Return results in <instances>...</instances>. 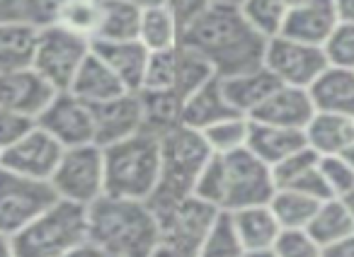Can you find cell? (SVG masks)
<instances>
[{
	"mask_svg": "<svg viewBox=\"0 0 354 257\" xmlns=\"http://www.w3.org/2000/svg\"><path fill=\"white\" fill-rule=\"evenodd\" d=\"M267 41L270 37L252 25L243 8L218 3L183 27L180 35V44L202 54L218 78L265 66Z\"/></svg>",
	"mask_w": 354,
	"mask_h": 257,
	"instance_id": "cell-1",
	"label": "cell"
},
{
	"mask_svg": "<svg viewBox=\"0 0 354 257\" xmlns=\"http://www.w3.org/2000/svg\"><path fill=\"white\" fill-rule=\"evenodd\" d=\"M158 236V213L143 199L102 194L88 207V240L114 257H153Z\"/></svg>",
	"mask_w": 354,
	"mask_h": 257,
	"instance_id": "cell-2",
	"label": "cell"
},
{
	"mask_svg": "<svg viewBox=\"0 0 354 257\" xmlns=\"http://www.w3.org/2000/svg\"><path fill=\"white\" fill-rule=\"evenodd\" d=\"M212 155L204 136L194 128L180 124L160 134V175L156 189L148 197L153 211L160 213L187 197H194L199 173Z\"/></svg>",
	"mask_w": 354,
	"mask_h": 257,
	"instance_id": "cell-3",
	"label": "cell"
},
{
	"mask_svg": "<svg viewBox=\"0 0 354 257\" xmlns=\"http://www.w3.org/2000/svg\"><path fill=\"white\" fill-rule=\"evenodd\" d=\"M102 153L104 194L148 202L160 175V136L138 131L129 139L104 146Z\"/></svg>",
	"mask_w": 354,
	"mask_h": 257,
	"instance_id": "cell-4",
	"label": "cell"
},
{
	"mask_svg": "<svg viewBox=\"0 0 354 257\" xmlns=\"http://www.w3.org/2000/svg\"><path fill=\"white\" fill-rule=\"evenodd\" d=\"M88 240V207L59 199L12 236L17 257H66Z\"/></svg>",
	"mask_w": 354,
	"mask_h": 257,
	"instance_id": "cell-5",
	"label": "cell"
},
{
	"mask_svg": "<svg viewBox=\"0 0 354 257\" xmlns=\"http://www.w3.org/2000/svg\"><path fill=\"white\" fill-rule=\"evenodd\" d=\"M216 216L218 209L197 197H187L185 202L160 211V236L153 257H197Z\"/></svg>",
	"mask_w": 354,
	"mask_h": 257,
	"instance_id": "cell-6",
	"label": "cell"
},
{
	"mask_svg": "<svg viewBox=\"0 0 354 257\" xmlns=\"http://www.w3.org/2000/svg\"><path fill=\"white\" fill-rule=\"evenodd\" d=\"M56 197L80 207H90L104 194V153L97 144L64 149L51 175Z\"/></svg>",
	"mask_w": 354,
	"mask_h": 257,
	"instance_id": "cell-7",
	"label": "cell"
},
{
	"mask_svg": "<svg viewBox=\"0 0 354 257\" xmlns=\"http://www.w3.org/2000/svg\"><path fill=\"white\" fill-rule=\"evenodd\" d=\"M93 54V41L61 25L39 30L32 68L54 90H68L85 59Z\"/></svg>",
	"mask_w": 354,
	"mask_h": 257,
	"instance_id": "cell-8",
	"label": "cell"
},
{
	"mask_svg": "<svg viewBox=\"0 0 354 257\" xmlns=\"http://www.w3.org/2000/svg\"><path fill=\"white\" fill-rule=\"evenodd\" d=\"M59 202L51 182L32 180L0 165V233L15 236Z\"/></svg>",
	"mask_w": 354,
	"mask_h": 257,
	"instance_id": "cell-9",
	"label": "cell"
},
{
	"mask_svg": "<svg viewBox=\"0 0 354 257\" xmlns=\"http://www.w3.org/2000/svg\"><path fill=\"white\" fill-rule=\"evenodd\" d=\"M223 158V202L221 211H236L245 207L270 204L274 194L272 168L262 163L248 149L236 151Z\"/></svg>",
	"mask_w": 354,
	"mask_h": 257,
	"instance_id": "cell-10",
	"label": "cell"
},
{
	"mask_svg": "<svg viewBox=\"0 0 354 257\" xmlns=\"http://www.w3.org/2000/svg\"><path fill=\"white\" fill-rule=\"evenodd\" d=\"M265 68L279 80V85L308 90L313 80L328 68V59L323 54V46L274 35L267 41Z\"/></svg>",
	"mask_w": 354,
	"mask_h": 257,
	"instance_id": "cell-11",
	"label": "cell"
},
{
	"mask_svg": "<svg viewBox=\"0 0 354 257\" xmlns=\"http://www.w3.org/2000/svg\"><path fill=\"white\" fill-rule=\"evenodd\" d=\"M37 126H41L46 134L54 136L64 149L95 144L93 107L68 90H61L54 95L49 107L37 119Z\"/></svg>",
	"mask_w": 354,
	"mask_h": 257,
	"instance_id": "cell-12",
	"label": "cell"
},
{
	"mask_svg": "<svg viewBox=\"0 0 354 257\" xmlns=\"http://www.w3.org/2000/svg\"><path fill=\"white\" fill-rule=\"evenodd\" d=\"M61 155H64V146L35 124V128H30L20 141H15L3 151V163L0 165L12 170V173L25 175V178L49 182Z\"/></svg>",
	"mask_w": 354,
	"mask_h": 257,
	"instance_id": "cell-13",
	"label": "cell"
},
{
	"mask_svg": "<svg viewBox=\"0 0 354 257\" xmlns=\"http://www.w3.org/2000/svg\"><path fill=\"white\" fill-rule=\"evenodd\" d=\"M95 144L100 149L143 131V107L138 93H124L102 104H93Z\"/></svg>",
	"mask_w": 354,
	"mask_h": 257,
	"instance_id": "cell-14",
	"label": "cell"
},
{
	"mask_svg": "<svg viewBox=\"0 0 354 257\" xmlns=\"http://www.w3.org/2000/svg\"><path fill=\"white\" fill-rule=\"evenodd\" d=\"M56 93L59 90L51 88L35 68L0 73V107H8L35 122L49 107Z\"/></svg>",
	"mask_w": 354,
	"mask_h": 257,
	"instance_id": "cell-15",
	"label": "cell"
},
{
	"mask_svg": "<svg viewBox=\"0 0 354 257\" xmlns=\"http://www.w3.org/2000/svg\"><path fill=\"white\" fill-rule=\"evenodd\" d=\"M337 25L339 17L333 0H296L277 35L323 46Z\"/></svg>",
	"mask_w": 354,
	"mask_h": 257,
	"instance_id": "cell-16",
	"label": "cell"
},
{
	"mask_svg": "<svg viewBox=\"0 0 354 257\" xmlns=\"http://www.w3.org/2000/svg\"><path fill=\"white\" fill-rule=\"evenodd\" d=\"M313 114H315V107H313V99H310L308 90L291 88V85H279L248 119L272 124V126L301 128V131H304L310 119H313Z\"/></svg>",
	"mask_w": 354,
	"mask_h": 257,
	"instance_id": "cell-17",
	"label": "cell"
},
{
	"mask_svg": "<svg viewBox=\"0 0 354 257\" xmlns=\"http://www.w3.org/2000/svg\"><path fill=\"white\" fill-rule=\"evenodd\" d=\"M320 155L315 151H310L308 146L296 153L286 155L284 160L272 168V178H274L277 189H296V192H304L308 197L325 202V199H333L323 182V175H320Z\"/></svg>",
	"mask_w": 354,
	"mask_h": 257,
	"instance_id": "cell-18",
	"label": "cell"
},
{
	"mask_svg": "<svg viewBox=\"0 0 354 257\" xmlns=\"http://www.w3.org/2000/svg\"><path fill=\"white\" fill-rule=\"evenodd\" d=\"M93 54L109 66L114 75L122 80V85L131 93H138L146 73V64L151 51L138 39L127 41H93Z\"/></svg>",
	"mask_w": 354,
	"mask_h": 257,
	"instance_id": "cell-19",
	"label": "cell"
},
{
	"mask_svg": "<svg viewBox=\"0 0 354 257\" xmlns=\"http://www.w3.org/2000/svg\"><path fill=\"white\" fill-rule=\"evenodd\" d=\"M315 112L354 119V70L328 66L308 88Z\"/></svg>",
	"mask_w": 354,
	"mask_h": 257,
	"instance_id": "cell-20",
	"label": "cell"
},
{
	"mask_svg": "<svg viewBox=\"0 0 354 257\" xmlns=\"http://www.w3.org/2000/svg\"><path fill=\"white\" fill-rule=\"evenodd\" d=\"M238 114L236 109L231 107V102L226 99L221 88V78H212L204 88H199L194 95H189L183 102V112H180V124L187 128H194V131H204L212 124L221 122V119H228Z\"/></svg>",
	"mask_w": 354,
	"mask_h": 257,
	"instance_id": "cell-21",
	"label": "cell"
},
{
	"mask_svg": "<svg viewBox=\"0 0 354 257\" xmlns=\"http://www.w3.org/2000/svg\"><path fill=\"white\" fill-rule=\"evenodd\" d=\"M221 88L226 99L231 102V107L236 109L243 117H250L277 88H279V80L265 68L255 70H245V73L238 75H228V78H221Z\"/></svg>",
	"mask_w": 354,
	"mask_h": 257,
	"instance_id": "cell-22",
	"label": "cell"
},
{
	"mask_svg": "<svg viewBox=\"0 0 354 257\" xmlns=\"http://www.w3.org/2000/svg\"><path fill=\"white\" fill-rule=\"evenodd\" d=\"M306 149V134L301 128L272 126V124L252 122L250 119V136H248V151L252 155L274 168L279 160L296 151Z\"/></svg>",
	"mask_w": 354,
	"mask_h": 257,
	"instance_id": "cell-23",
	"label": "cell"
},
{
	"mask_svg": "<svg viewBox=\"0 0 354 257\" xmlns=\"http://www.w3.org/2000/svg\"><path fill=\"white\" fill-rule=\"evenodd\" d=\"M228 216L236 226L245 252H270L281 233V226L272 213L270 204L236 209V211H228Z\"/></svg>",
	"mask_w": 354,
	"mask_h": 257,
	"instance_id": "cell-24",
	"label": "cell"
},
{
	"mask_svg": "<svg viewBox=\"0 0 354 257\" xmlns=\"http://www.w3.org/2000/svg\"><path fill=\"white\" fill-rule=\"evenodd\" d=\"M306 146L325 158V155H342L354 144V119L339 114L315 112L308 126L304 128Z\"/></svg>",
	"mask_w": 354,
	"mask_h": 257,
	"instance_id": "cell-25",
	"label": "cell"
},
{
	"mask_svg": "<svg viewBox=\"0 0 354 257\" xmlns=\"http://www.w3.org/2000/svg\"><path fill=\"white\" fill-rule=\"evenodd\" d=\"M68 93H73L75 97H80L83 102H88L93 107V104L109 102V99L119 97L124 93H131V90L124 88L122 80L109 70V66L102 59L90 54L85 59V64L80 66V70L75 73Z\"/></svg>",
	"mask_w": 354,
	"mask_h": 257,
	"instance_id": "cell-26",
	"label": "cell"
},
{
	"mask_svg": "<svg viewBox=\"0 0 354 257\" xmlns=\"http://www.w3.org/2000/svg\"><path fill=\"white\" fill-rule=\"evenodd\" d=\"M39 30L27 22L0 25V73L32 68Z\"/></svg>",
	"mask_w": 354,
	"mask_h": 257,
	"instance_id": "cell-27",
	"label": "cell"
},
{
	"mask_svg": "<svg viewBox=\"0 0 354 257\" xmlns=\"http://www.w3.org/2000/svg\"><path fill=\"white\" fill-rule=\"evenodd\" d=\"M306 231L310 233L315 242L320 247L335 245V242L344 240L347 236L354 233V216L349 211V207L344 204V199H325L320 202V207L315 209L313 218L306 226Z\"/></svg>",
	"mask_w": 354,
	"mask_h": 257,
	"instance_id": "cell-28",
	"label": "cell"
},
{
	"mask_svg": "<svg viewBox=\"0 0 354 257\" xmlns=\"http://www.w3.org/2000/svg\"><path fill=\"white\" fill-rule=\"evenodd\" d=\"M180 35L183 27L172 15L170 8L151 6L141 10V22H138V41L146 46L148 51H170L180 46Z\"/></svg>",
	"mask_w": 354,
	"mask_h": 257,
	"instance_id": "cell-29",
	"label": "cell"
},
{
	"mask_svg": "<svg viewBox=\"0 0 354 257\" xmlns=\"http://www.w3.org/2000/svg\"><path fill=\"white\" fill-rule=\"evenodd\" d=\"M143 8L127 0H100L97 35L93 41H127L138 39V22Z\"/></svg>",
	"mask_w": 354,
	"mask_h": 257,
	"instance_id": "cell-30",
	"label": "cell"
},
{
	"mask_svg": "<svg viewBox=\"0 0 354 257\" xmlns=\"http://www.w3.org/2000/svg\"><path fill=\"white\" fill-rule=\"evenodd\" d=\"M138 97L143 107V131L160 136L180 126L183 99L172 90H138Z\"/></svg>",
	"mask_w": 354,
	"mask_h": 257,
	"instance_id": "cell-31",
	"label": "cell"
},
{
	"mask_svg": "<svg viewBox=\"0 0 354 257\" xmlns=\"http://www.w3.org/2000/svg\"><path fill=\"white\" fill-rule=\"evenodd\" d=\"M212 78H216V73H214L212 64L202 54H197L194 49H187L183 44L177 46L175 88H172V93L177 97L185 102L189 95H194L199 88H204Z\"/></svg>",
	"mask_w": 354,
	"mask_h": 257,
	"instance_id": "cell-32",
	"label": "cell"
},
{
	"mask_svg": "<svg viewBox=\"0 0 354 257\" xmlns=\"http://www.w3.org/2000/svg\"><path fill=\"white\" fill-rule=\"evenodd\" d=\"M318 207V199L296 189H274L270 199V209L281 228H306Z\"/></svg>",
	"mask_w": 354,
	"mask_h": 257,
	"instance_id": "cell-33",
	"label": "cell"
},
{
	"mask_svg": "<svg viewBox=\"0 0 354 257\" xmlns=\"http://www.w3.org/2000/svg\"><path fill=\"white\" fill-rule=\"evenodd\" d=\"M207 141L209 151L214 155H231L236 151L248 149V136H250V119L243 114H233L228 119L212 124L209 128L199 131Z\"/></svg>",
	"mask_w": 354,
	"mask_h": 257,
	"instance_id": "cell-34",
	"label": "cell"
},
{
	"mask_svg": "<svg viewBox=\"0 0 354 257\" xmlns=\"http://www.w3.org/2000/svg\"><path fill=\"white\" fill-rule=\"evenodd\" d=\"M245 247H243L241 238L236 233L228 211H218L214 218L212 228H209L207 238H204L202 247H199L197 257H243Z\"/></svg>",
	"mask_w": 354,
	"mask_h": 257,
	"instance_id": "cell-35",
	"label": "cell"
},
{
	"mask_svg": "<svg viewBox=\"0 0 354 257\" xmlns=\"http://www.w3.org/2000/svg\"><path fill=\"white\" fill-rule=\"evenodd\" d=\"M97 22H100V0H68L64 3L56 17V25L66 27V30L75 32V35L85 37L93 41L97 35Z\"/></svg>",
	"mask_w": 354,
	"mask_h": 257,
	"instance_id": "cell-36",
	"label": "cell"
},
{
	"mask_svg": "<svg viewBox=\"0 0 354 257\" xmlns=\"http://www.w3.org/2000/svg\"><path fill=\"white\" fill-rule=\"evenodd\" d=\"M294 3L296 0H245L243 12L250 17L257 30L265 32L267 37H274Z\"/></svg>",
	"mask_w": 354,
	"mask_h": 257,
	"instance_id": "cell-37",
	"label": "cell"
},
{
	"mask_svg": "<svg viewBox=\"0 0 354 257\" xmlns=\"http://www.w3.org/2000/svg\"><path fill=\"white\" fill-rule=\"evenodd\" d=\"M175 66L177 46L170 51H151L141 90H172L175 88Z\"/></svg>",
	"mask_w": 354,
	"mask_h": 257,
	"instance_id": "cell-38",
	"label": "cell"
},
{
	"mask_svg": "<svg viewBox=\"0 0 354 257\" xmlns=\"http://www.w3.org/2000/svg\"><path fill=\"white\" fill-rule=\"evenodd\" d=\"M272 257H323V247L310 238L306 228H281L270 250Z\"/></svg>",
	"mask_w": 354,
	"mask_h": 257,
	"instance_id": "cell-39",
	"label": "cell"
},
{
	"mask_svg": "<svg viewBox=\"0 0 354 257\" xmlns=\"http://www.w3.org/2000/svg\"><path fill=\"white\" fill-rule=\"evenodd\" d=\"M323 54L328 59V66L354 70V25L339 22L333 35L325 39Z\"/></svg>",
	"mask_w": 354,
	"mask_h": 257,
	"instance_id": "cell-40",
	"label": "cell"
},
{
	"mask_svg": "<svg viewBox=\"0 0 354 257\" xmlns=\"http://www.w3.org/2000/svg\"><path fill=\"white\" fill-rule=\"evenodd\" d=\"M318 168L330 197L344 199L354 189V168L342 155H325V158H320Z\"/></svg>",
	"mask_w": 354,
	"mask_h": 257,
	"instance_id": "cell-41",
	"label": "cell"
},
{
	"mask_svg": "<svg viewBox=\"0 0 354 257\" xmlns=\"http://www.w3.org/2000/svg\"><path fill=\"white\" fill-rule=\"evenodd\" d=\"M194 197L212 204V207H216L218 211H221V202H223V158L221 155H212V158L207 160L204 170L199 173Z\"/></svg>",
	"mask_w": 354,
	"mask_h": 257,
	"instance_id": "cell-42",
	"label": "cell"
},
{
	"mask_svg": "<svg viewBox=\"0 0 354 257\" xmlns=\"http://www.w3.org/2000/svg\"><path fill=\"white\" fill-rule=\"evenodd\" d=\"M35 119H27L22 114L12 112V109L0 107V149L6 151L8 146L20 141L30 128H35Z\"/></svg>",
	"mask_w": 354,
	"mask_h": 257,
	"instance_id": "cell-43",
	"label": "cell"
},
{
	"mask_svg": "<svg viewBox=\"0 0 354 257\" xmlns=\"http://www.w3.org/2000/svg\"><path fill=\"white\" fill-rule=\"evenodd\" d=\"M64 3L68 0H25V22L37 30L56 25V17Z\"/></svg>",
	"mask_w": 354,
	"mask_h": 257,
	"instance_id": "cell-44",
	"label": "cell"
},
{
	"mask_svg": "<svg viewBox=\"0 0 354 257\" xmlns=\"http://www.w3.org/2000/svg\"><path fill=\"white\" fill-rule=\"evenodd\" d=\"M165 6L177 17L180 27H187L189 22H194L202 12H207L214 6V0H165Z\"/></svg>",
	"mask_w": 354,
	"mask_h": 257,
	"instance_id": "cell-45",
	"label": "cell"
},
{
	"mask_svg": "<svg viewBox=\"0 0 354 257\" xmlns=\"http://www.w3.org/2000/svg\"><path fill=\"white\" fill-rule=\"evenodd\" d=\"M25 22V0H0V25Z\"/></svg>",
	"mask_w": 354,
	"mask_h": 257,
	"instance_id": "cell-46",
	"label": "cell"
},
{
	"mask_svg": "<svg viewBox=\"0 0 354 257\" xmlns=\"http://www.w3.org/2000/svg\"><path fill=\"white\" fill-rule=\"evenodd\" d=\"M323 257H354V233L335 245L323 247Z\"/></svg>",
	"mask_w": 354,
	"mask_h": 257,
	"instance_id": "cell-47",
	"label": "cell"
},
{
	"mask_svg": "<svg viewBox=\"0 0 354 257\" xmlns=\"http://www.w3.org/2000/svg\"><path fill=\"white\" fill-rule=\"evenodd\" d=\"M66 257H114V255H112V252L104 250V247H100L97 242L85 240L83 245H78L73 252H68Z\"/></svg>",
	"mask_w": 354,
	"mask_h": 257,
	"instance_id": "cell-48",
	"label": "cell"
},
{
	"mask_svg": "<svg viewBox=\"0 0 354 257\" xmlns=\"http://www.w3.org/2000/svg\"><path fill=\"white\" fill-rule=\"evenodd\" d=\"M335 10H337L339 22H349L354 25V0H333Z\"/></svg>",
	"mask_w": 354,
	"mask_h": 257,
	"instance_id": "cell-49",
	"label": "cell"
},
{
	"mask_svg": "<svg viewBox=\"0 0 354 257\" xmlns=\"http://www.w3.org/2000/svg\"><path fill=\"white\" fill-rule=\"evenodd\" d=\"M0 257H17L15 247H12V238L6 233H0Z\"/></svg>",
	"mask_w": 354,
	"mask_h": 257,
	"instance_id": "cell-50",
	"label": "cell"
},
{
	"mask_svg": "<svg viewBox=\"0 0 354 257\" xmlns=\"http://www.w3.org/2000/svg\"><path fill=\"white\" fill-rule=\"evenodd\" d=\"M131 6H138V8H151V6H162L165 0H127Z\"/></svg>",
	"mask_w": 354,
	"mask_h": 257,
	"instance_id": "cell-51",
	"label": "cell"
},
{
	"mask_svg": "<svg viewBox=\"0 0 354 257\" xmlns=\"http://www.w3.org/2000/svg\"><path fill=\"white\" fill-rule=\"evenodd\" d=\"M342 158L347 160V163H349V165H352V168H354V144L349 146L347 151H344V153H342Z\"/></svg>",
	"mask_w": 354,
	"mask_h": 257,
	"instance_id": "cell-52",
	"label": "cell"
},
{
	"mask_svg": "<svg viewBox=\"0 0 354 257\" xmlns=\"http://www.w3.org/2000/svg\"><path fill=\"white\" fill-rule=\"evenodd\" d=\"M214 3H218V6H236V8H243V3H245V0H214Z\"/></svg>",
	"mask_w": 354,
	"mask_h": 257,
	"instance_id": "cell-53",
	"label": "cell"
},
{
	"mask_svg": "<svg viewBox=\"0 0 354 257\" xmlns=\"http://www.w3.org/2000/svg\"><path fill=\"white\" fill-rule=\"evenodd\" d=\"M344 204H347V207H349V211H352V216H354V189L347 194V197H344Z\"/></svg>",
	"mask_w": 354,
	"mask_h": 257,
	"instance_id": "cell-54",
	"label": "cell"
},
{
	"mask_svg": "<svg viewBox=\"0 0 354 257\" xmlns=\"http://www.w3.org/2000/svg\"><path fill=\"white\" fill-rule=\"evenodd\" d=\"M243 257H272L270 252H245Z\"/></svg>",
	"mask_w": 354,
	"mask_h": 257,
	"instance_id": "cell-55",
	"label": "cell"
},
{
	"mask_svg": "<svg viewBox=\"0 0 354 257\" xmlns=\"http://www.w3.org/2000/svg\"><path fill=\"white\" fill-rule=\"evenodd\" d=\"M0 163H3V149H0Z\"/></svg>",
	"mask_w": 354,
	"mask_h": 257,
	"instance_id": "cell-56",
	"label": "cell"
}]
</instances>
